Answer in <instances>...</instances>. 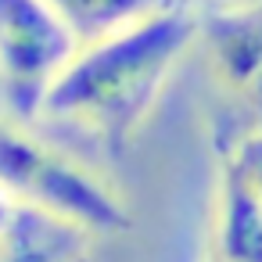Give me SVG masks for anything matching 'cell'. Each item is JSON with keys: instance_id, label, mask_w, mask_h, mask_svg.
Wrapping results in <instances>:
<instances>
[{"instance_id": "1", "label": "cell", "mask_w": 262, "mask_h": 262, "mask_svg": "<svg viewBox=\"0 0 262 262\" xmlns=\"http://www.w3.org/2000/svg\"><path fill=\"white\" fill-rule=\"evenodd\" d=\"M198 36L187 11H165L112 40L83 47L43 97V112L90 126L119 151L144 122L176 61Z\"/></svg>"}, {"instance_id": "2", "label": "cell", "mask_w": 262, "mask_h": 262, "mask_svg": "<svg viewBox=\"0 0 262 262\" xmlns=\"http://www.w3.org/2000/svg\"><path fill=\"white\" fill-rule=\"evenodd\" d=\"M0 190L18 198L22 208L43 212L83 233H119L129 226L122 201L104 183L61 151H51L11 126H0Z\"/></svg>"}, {"instance_id": "3", "label": "cell", "mask_w": 262, "mask_h": 262, "mask_svg": "<svg viewBox=\"0 0 262 262\" xmlns=\"http://www.w3.org/2000/svg\"><path fill=\"white\" fill-rule=\"evenodd\" d=\"M76 36L47 0H0V83L11 108L33 115L79 54Z\"/></svg>"}, {"instance_id": "4", "label": "cell", "mask_w": 262, "mask_h": 262, "mask_svg": "<svg viewBox=\"0 0 262 262\" xmlns=\"http://www.w3.org/2000/svg\"><path fill=\"white\" fill-rule=\"evenodd\" d=\"M47 4L83 47L112 40L165 11H176V0H47Z\"/></svg>"}, {"instance_id": "5", "label": "cell", "mask_w": 262, "mask_h": 262, "mask_svg": "<svg viewBox=\"0 0 262 262\" xmlns=\"http://www.w3.org/2000/svg\"><path fill=\"white\" fill-rule=\"evenodd\" d=\"M83 230L58 223L43 212L18 208L0 237V262H76Z\"/></svg>"}, {"instance_id": "6", "label": "cell", "mask_w": 262, "mask_h": 262, "mask_svg": "<svg viewBox=\"0 0 262 262\" xmlns=\"http://www.w3.org/2000/svg\"><path fill=\"white\" fill-rule=\"evenodd\" d=\"M215 262H262V208L223 172L215 212Z\"/></svg>"}, {"instance_id": "7", "label": "cell", "mask_w": 262, "mask_h": 262, "mask_svg": "<svg viewBox=\"0 0 262 262\" xmlns=\"http://www.w3.org/2000/svg\"><path fill=\"white\" fill-rule=\"evenodd\" d=\"M212 54L233 86H248L262 72V8L219 15L212 22Z\"/></svg>"}, {"instance_id": "8", "label": "cell", "mask_w": 262, "mask_h": 262, "mask_svg": "<svg viewBox=\"0 0 262 262\" xmlns=\"http://www.w3.org/2000/svg\"><path fill=\"white\" fill-rule=\"evenodd\" d=\"M223 172L262 208V133H251L248 140H241Z\"/></svg>"}, {"instance_id": "9", "label": "cell", "mask_w": 262, "mask_h": 262, "mask_svg": "<svg viewBox=\"0 0 262 262\" xmlns=\"http://www.w3.org/2000/svg\"><path fill=\"white\" fill-rule=\"evenodd\" d=\"M15 212H18V208L11 205V198L0 190V237L8 233V226H11V219H15Z\"/></svg>"}, {"instance_id": "10", "label": "cell", "mask_w": 262, "mask_h": 262, "mask_svg": "<svg viewBox=\"0 0 262 262\" xmlns=\"http://www.w3.org/2000/svg\"><path fill=\"white\" fill-rule=\"evenodd\" d=\"M244 90H248L251 104H255V108H258V115H262V72H258V76H255V79H251V83H248Z\"/></svg>"}, {"instance_id": "11", "label": "cell", "mask_w": 262, "mask_h": 262, "mask_svg": "<svg viewBox=\"0 0 262 262\" xmlns=\"http://www.w3.org/2000/svg\"><path fill=\"white\" fill-rule=\"evenodd\" d=\"M208 262H215V258H212V255H208Z\"/></svg>"}]
</instances>
